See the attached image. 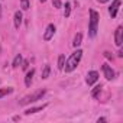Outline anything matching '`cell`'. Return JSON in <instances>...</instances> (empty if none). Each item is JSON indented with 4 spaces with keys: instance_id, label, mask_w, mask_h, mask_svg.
<instances>
[{
    "instance_id": "30bf717a",
    "label": "cell",
    "mask_w": 123,
    "mask_h": 123,
    "mask_svg": "<svg viewBox=\"0 0 123 123\" xmlns=\"http://www.w3.org/2000/svg\"><path fill=\"white\" fill-rule=\"evenodd\" d=\"M33 75H35V70L32 68L31 71H28V74H26V77H25V86H26V87H31L32 80H33Z\"/></svg>"
},
{
    "instance_id": "ac0fdd59",
    "label": "cell",
    "mask_w": 123,
    "mask_h": 123,
    "mask_svg": "<svg viewBox=\"0 0 123 123\" xmlns=\"http://www.w3.org/2000/svg\"><path fill=\"white\" fill-rule=\"evenodd\" d=\"M70 12H71V5H70V2H67L65 3V10H64V16L68 18L70 16Z\"/></svg>"
},
{
    "instance_id": "ba28073f",
    "label": "cell",
    "mask_w": 123,
    "mask_h": 123,
    "mask_svg": "<svg viewBox=\"0 0 123 123\" xmlns=\"http://www.w3.org/2000/svg\"><path fill=\"white\" fill-rule=\"evenodd\" d=\"M103 73H104V77H106L107 80H111V78H114V71L111 70V67H110V65L104 64V65H103Z\"/></svg>"
},
{
    "instance_id": "cb8c5ba5",
    "label": "cell",
    "mask_w": 123,
    "mask_h": 123,
    "mask_svg": "<svg viewBox=\"0 0 123 123\" xmlns=\"http://www.w3.org/2000/svg\"><path fill=\"white\" fill-rule=\"evenodd\" d=\"M0 18H2V10H0Z\"/></svg>"
},
{
    "instance_id": "3957f363",
    "label": "cell",
    "mask_w": 123,
    "mask_h": 123,
    "mask_svg": "<svg viewBox=\"0 0 123 123\" xmlns=\"http://www.w3.org/2000/svg\"><path fill=\"white\" fill-rule=\"evenodd\" d=\"M43 96H45V90H43V88H42V90H36L35 93H32V94L23 97V98L19 101V106H26V104H29V103H33V101H36V100H41Z\"/></svg>"
},
{
    "instance_id": "9c48e42d",
    "label": "cell",
    "mask_w": 123,
    "mask_h": 123,
    "mask_svg": "<svg viewBox=\"0 0 123 123\" xmlns=\"http://www.w3.org/2000/svg\"><path fill=\"white\" fill-rule=\"evenodd\" d=\"M22 12L20 10H18L16 13H15V18H13V22H15V28L16 29H19V26L22 25Z\"/></svg>"
},
{
    "instance_id": "7a4b0ae2",
    "label": "cell",
    "mask_w": 123,
    "mask_h": 123,
    "mask_svg": "<svg viewBox=\"0 0 123 123\" xmlns=\"http://www.w3.org/2000/svg\"><path fill=\"white\" fill-rule=\"evenodd\" d=\"M97 28H98V13L91 9V10H90V23H88V35H90L91 38L96 36Z\"/></svg>"
},
{
    "instance_id": "4fadbf2b",
    "label": "cell",
    "mask_w": 123,
    "mask_h": 123,
    "mask_svg": "<svg viewBox=\"0 0 123 123\" xmlns=\"http://www.w3.org/2000/svg\"><path fill=\"white\" fill-rule=\"evenodd\" d=\"M20 64H22V55H20V54H18V55L15 56V59H13V62H12V67H15V68H16V67H19Z\"/></svg>"
},
{
    "instance_id": "7402d4cb",
    "label": "cell",
    "mask_w": 123,
    "mask_h": 123,
    "mask_svg": "<svg viewBox=\"0 0 123 123\" xmlns=\"http://www.w3.org/2000/svg\"><path fill=\"white\" fill-rule=\"evenodd\" d=\"M97 122H98V123H100V122H107V119H106V117H98Z\"/></svg>"
},
{
    "instance_id": "603a6c76",
    "label": "cell",
    "mask_w": 123,
    "mask_h": 123,
    "mask_svg": "<svg viewBox=\"0 0 123 123\" xmlns=\"http://www.w3.org/2000/svg\"><path fill=\"white\" fill-rule=\"evenodd\" d=\"M97 2H100V3H106V2H109V0H97Z\"/></svg>"
},
{
    "instance_id": "8992f818",
    "label": "cell",
    "mask_w": 123,
    "mask_h": 123,
    "mask_svg": "<svg viewBox=\"0 0 123 123\" xmlns=\"http://www.w3.org/2000/svg\"><path fill=\"white\" fill-rule=\"evenodd\" d=\"M55 35V26L51 23V25H48L46 26V29H45V33H43V39L45 41H49V39H52V36Z\"/></svg>"
},
{
    "instance_id": "277c9868",
    "label": "cell",
    "mask_w": 123,
    "mask_h": 123,
    "mask_svg": "<svg viewBox=\"0 0 123 123\" xmlns=\"http://www.w3.org/2000/svg\"><path fill=\"white\" fill-rule=\"evenodd\" d=\"M114 42H116L117 46H122V43H123V28H122V26H119V28L116 29V33H114Z\"/></svg>"
},
{
    "instance_id": "2e32d148",
    "label": "cell",
    "mask_w": 123,
    "mask_h": 123,
    "mask_svg": "<svg viewBox=\"0 0 123 123\" xmlns=\"http://www.w3.org/2000/svg\"><path fill=\"white\" fill-rule=\"evenodd\" d=\"M64 64H65V55H59V58H58V68L62 70Z\"/></svg>"
},
{
    "instance_id": "5bb4252c",
    "label": "cell",
    "mask_w": 123,
    "mask_h": 123,
    "mask_svg": "<svg viewBox=\"0 0 123 123\" xmlns=\"http://www.w3.org/2000/svg\"><path fill=\"white\" fill-rule=\"evenodd\" d=\"M12 91H13V88H12V87H7V88H0V98L5 97V96H7V94H10Z\"/></svg>"
},
{
    "instance_id": "7c38bea8",
    "label": "cell",
    "mask_w": 123,
    "mask_h": 123,
    "mask_svg": "<svg viewBox=\"0 0 123 123\" xmlns=\"http://www.w3.org/2000/svg\"><path fill=\"white\" fill-rule=\"evenodd\" d=\"M81 39H83V35L81 33H77L75 36H74V41H73V46H80L81 45Z\"/></svg>"
},
{
    "instance_id": "e0dca14e",
    "label": "cell",
    "mask_w": 123,
    "mask_h": 123,
    "mask_svg": "<svg viewBox=\"0 0 123 123\" xmlns=\"http://www.w3.org/2000/svg\"><path fill=\"white\" fill-rule=\"evenodd\" d=\"M101 88H103V87H101V84H100V86H96V87H94V90L91 91V96H93V97H97V96H98V93L101 91Z\"/></svg>"
},
{
    "instance_id": "44dd1931",
    "label": "cell",
    "mask_w": 123,
    "mask_h": 123,
    "mask_svg": "<svg viewBox=\"0 0 123 123\" xmlns=\"http://www.w3.org/2000/svg\"><path fill=\"white\" fill-rule=\"evenodd\" d=\"M28 65H29L28 61H23V62H22V68H23V70H26V68H28Z\"/></svg>"
},
{
    "instance_id": "ffe728a7",
    "label": "cell",
    "mask_w": 123,
    "mask_h": 123,
    "mask_svg": "<svg viewBox=\"0 0 123 123\" xmlns=\"http://www.w3.org/2000/svg\"><path fill=\"white\" fill-rule=\"evenodd\" d=\"M52 5L55 9H59V7H62V3H61V0H52Z\"/></svg>"
},
{
    "instance_id": "6da1fadb",
    "label": "cell",
    "mask_w": 123,
    "mask_h": 123,
    "mask_svg": "<svg viewBox=\"0 0 123 123\" xmlns=\"http://www.w3.org/2000/svg\"><path fill=\"white\" fill-rule=\"evenodd\" d=\"M81 56H83V51H81V49H77L75 52H73L71 56L67 59V62L64 64V68H62V70H65V73H73V71L77 68V65H78V62H80Z\"/></svg>"
},
{
    "instance_id": "d6986e66",
    "label": "cell",
    "mask_w": 123,
    "mask_h": 123,
    "mask_svg": "<svg viewBox=\"0 0 123 123\" xmlns=\"http://www.w3.org/2000/svg\"><path fill=\"white\" fill-rule=\"evenodd\" d=\"M20 6L23 10H28L29 9V0H20Z\"/></svg>"
},
{
    "instance_id": "9a60e30c",
    "label": "cell",
    "mask_w": 123,
    "mask_h": 123,
    "mask_svg": "<svg viewBox=\"0 0 123 123\" xmlns=\"http://www.w3.org/2000/svg\"><path fill=\"white\" fill-rule=\"evenodd\" d=\"M49 73H51V67H49V65H45V67H43V71H42V78L46 80V78L49 77Z\"/></svg>"
},
{
    "instance_id": "5b68a950",
    "label": "cell",
    "mask_w": 123,
    "mask_h": 123,
    "mask_svg": "<svg viewBox=\"0 0 123 123\" xmlns=\"http://www.w3.org/2000/svg\"><path fill=\"white\" fill-rule=\"evenodd\" d=\"M120 0H113V3H111V6L109 7V13H110V16L111 18H116V15H117V10H119V7H120Z\"/></svg>"
},
{
    "instance_id": "8fae6325",
    "label": "cell",
    "mask_w": 123,
    "mask_h": 123,
    "mask_svg": "<svg viewBox=\"0 0 123 123\" xmlns=\"http://www.w3.org/2000/svg\"><path fill=\"white\" fill-rule=\"evenodd\" d=\"M45 107H46V104H42V106H38V107H32V109H28V110H25V114H33V113L42 111Z\"/></svg>"
},
{
    "instance_id": "d4e9b609",
    "label": "cell",
    "mask_w": 123,
    "mask_h": 123,
    "mask_svg": "<svg viewBox=\"0 0 123 123\" xmlns=\"http://www.w3.org/2000/svg\"><path fill=\"white\" fill-rule=\"evenodd\" d=\"M41 2H45V0H41Z\"/></svg>"
},
{
    "instance_id": "52a82bcc",
    "label": "cell",
    "mask_w": 123,
    "mask_h": 123,
    "mask_svg": "<svg viewBox=\"0 0 123 123\" xmlns=\"http://www.w3.org/2000/svg\"><path fill=\"white\" fill-rule=\"evenodd\" d=\"M97 80H98V73H97V71H90V73L87 74L86 81H87L88 86H93L94 83H97Z\"/></svg>"
}]
</instances>
